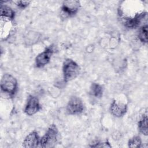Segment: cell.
<instances>
[{"label": "cell", "mask_w": 148, "mask_h": 148, "mask_svg": "<svg viewBox=\"0 0 148 148\" xmlns=\"http://www.w3.org/2000/svg\"><path fill=\"white\" fill-rule=\"evenodd\" d=\"M147 114H143L140 120L138 123V126L139 132L145 136L147 135L148 130H147Z\"/></svg>", "instance_id": "4fadbf2b"}, {"label": "cell", "mask_w": 148, "mask_h": 148, "mask_svg": "<svg viewBox=\"0 0 148 148\" xmlns=\"http://www.w3.org/2000/svg\"><path fill=\"white\" fill-rule=\"evenodd\" d=\"M80 72L79 65L73 60L66 58L62 64L63 79L65 82H70L77 77Z\"/></svg>", "instance_id": "6da1fadb"}, {"label": "cell", "mask_w": 148, "mask_h": 148, "mask_svg": "<svg viewBox=\"0 0 148 148\" xmlns=\"http://www.w3.org/2000/svg\"><path fill=\"white\" fill-rule=\"evenodd\" d=\"M39 136L37 131H33L28 134L23 142V147L25 148L37 147L40 146Z\"/></svg>", "instance_id": "9c48e42d"}, {"label": "cell", "mask_w": 148, "mask_h": 148, "mask_svg": "<svg viewBox=\"0 0 148 148\" xmlns=\"http://www.w3.org/2000/svg\"><path fill=\"white\" fill-rule=\"evenodd\" d=\"M110 113L116 117H121L125 114L127 111V105L114 99L110 106Z\"/></svg>", "instance_id": "ba28073f"}, {"label": "cell", "mask_w": 148, "mask_h": 148, "mask_svg": "<svg viewBox=\"0 0 148 148\" xmlns=\"http://www.w3.org/2000/svg\"><path fill=\"white\" fill-rule=\"evenodd\" d=\"M0 10L1 17H3L12 21L14 20L15 17V12L10 6L6 5H1Z\"/></svg>", "instance_id": "8fae6325"}, {"label": "cell", "mask_w": 148, "mask_h": 148, "mask_svg": "<svg viewBox=\"0 0 148 148\" xmlns=\"http://www.w3.org/2000/svg\"><path fill=\"white\" fill-rule=\"evenodd\" d=\"M18 84L16 79L9 73L4 74L1 80V90L3 93L13 97L17 91Z\"/></svg>", "instance_id": "3957f363"}, {"label": "cell", "mask_w": 148, "mask_h": 148, "mask_svg": "<svg viewBox=\"0 0 148 148\" xmlns=\"http://www.w3.org/2000/svg\"><path fill=\"white\" fill-rule=\"evenodd\" d=\"M90 146L91 147H112L108 140L105 142H102L99 141H96Z\"/></svg>", "instance_id": "2e32d148"}, {"label": "cell", "mask_w": 148, "mask_h": 148, "mask_svg": "<svg viewBox=\"0 0 148 148\" xmlns=\"http://www.w3.org/2000/svg\"><path fill=\"white\" fill-rule=\"evenodd\" d=\"M42 108L38 97L29 95L27 99L24 112L28 116H32L38 112Z\"/></svg>", "instance_id": "52a82bcc"}, {"label": "cell", "mask_w": 148, "mask_h": 148, "mask_svg": "<svg viewBox=\"0 0 148 148\" xmlns=\"http://www.w3.org/2000/svg\"><path fill=\"white\" fill-rule=\"evenodd\" d=\"M13 21L7 18L1 17V38L5 40L10 35L12 27Z\"/></svg>", "instance_id": "30bf717a"}, {"label": "cell", "mask_w": 148, "mask_h": 148, "mask_svg": "<svg viewBox=\"0 0 148 148\" xmlns=\"http://www.w3.org/2000/svg\"><path fill=\"white\" fill-rule=\"evenodd\" d=\"M80 8V2L79 1H64L61 9V12L65 17H70L75 16Z\"/></svg>", "instance_id": "8992f818"}, {"label": "cell", "mask_w": 148, "mask_h": 148, "mask_svg": "<svg viewBox=\"0 0 148 148\" xmlns=\"http://www.w3.org/2000/svg\"><path fill=\"white\" fill-rule=\"evenodd\" d=\"M59 137V131L56 124L50 125L44 135L40 140V146L44 148L54 147L57 143Z\"/></svg>", "instance_id": "7a4b0ae2"}, {"label": "cell", "mask_w": 148, "mask_h": 148, "mask_svg": "<svg viewBox=\"0 0 148 148\" xmlns=\"http://www.w3.org/2000/svg\"><path fill=\"white\" fill-rule=\"evenodd\" d=\"M138 38L143 43H147V24L142 25L139 30Z\"/></svg>", "instance_id": "5bb4252c"}, {"label": "cell", "mask_w": 148, "mask_h": 148, "mask_svg": "<svg viewBox=\"0 0 148 148\" xmlns=\"http://www.w3.org/2000/svg\"><path fill=\"white\" fill-rule=\"evenodd\" d=\"M128 147L131 148L140 147L142 145V140L139 136H134L129 139L128 142Z\"/></svg>", "instance_id": "9a60e30c"}, {"label": "cell", "mask_w": 148, "mask_h": 148, "mask_svg": "<svg viewBox=\"0 0 148 148\" xmlns=\"http://www.w3.org/2000/svg\"><path fill=\"white\" fill-rule=\"evenodd\" d=\"M30 2L31 1H17L14 2L16 5L20 9H25L29 5Z\"/></svg>", "instance_id": "e0dca14e"}, {"label": "cell", "mask_w": 148, "mask_h": 148, "mask_svg": "<svg viewBox=\"0 0 148 148\" xmlns=\"http://www.w3.org/2000/svg\"><path fill=\"white\" fill-rule=\"evenodd\" d=\"M103 92V87L102 85L97 83H92L90 88V94L97 98H100L102 97Z\"/></svg>", "instance_id": "7c38bea8"}, {"label": "cell", "mask_w": 148, "mask_h": 148, "mask_svg": "<svg viewBox=\"0 0 148 148\" xmlns=\"http://www.w3.org/2000/svg\"><path fill=\"white\" fill-rule=\"evenodd\" d=\"M84 106L82 99L76 96L71 97L66 106V112L71 115H77L83 112Z\"/></svg>", "instance_id": "277c9868"}, {"label": "cell", "mask_w": 148, "mask_h": 148, "mask_svg": "<svg viewBox=\"0 0 148 148\" xmlns=\"http://www.w3.org/2000/svg\"><path fill=\"white\" fill-rule=\"evenodd\" d=\"M54 52V46L51 45L46 47L44 51L39 53L35 58V65L40 68L45 66L50 62L51 58Z\"/></svg>", "instance_id": "5b68a950"}]
</instances>
